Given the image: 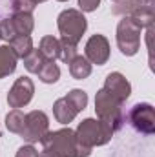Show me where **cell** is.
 <instances>
[{"instance_id": "cell-1", "label": "cell", "mask_w": 155, "mask_h": 157, "mask_svg": "<svg viewBox=\"0 0 155 157\" xmlns=\"http://www.w3.org/2000/svg\"><path fill=\"white\" fill-rule=\"evenodd\" d=\"M40 144L42 152H39V157H78L77 137L70 128L47 132L40 139Z\"/></svg>"}, {"instance_id": "cell-2", "label": "cell", "mask_w": 155, "mask_h": 157, "mask_svg": "<svg viewBox=\"0 0 155 157\" xmlns=\"http://www.w3.org/2000/svg\"><path fill=\"white\" fill-rule=\"evenodd\" d=\"M113 133L115 132L106 122L97 121V119H84L75 130L77 143L80 146H86V148H91V150L95 146H102V144L110 143Z\"/></svg>"}, {"instance_id": "cell-3", "label": "cell", "mask_w": 155, "mask_h": 157, "mask_svg": "<svg viewBox=\"0 0 155 157\" xmlns=\"http://www.w3.org/2000/svg\"><path fill=\"white\" fill-rule=\"evenodd\" d=\"M95 112L99 121L106 122L113 132L120 130L124 124V113H122V102L115 99L110 91L100 88L95 97Z\"/></svg>"}, {"instance_id": "cell-4", "label": "cell", "mask_w": 155, "mask_h": 157, "mask_svg": "<svg viewBox=\"0 0 155 157\" xmlns=\"http://www.w3.org/2000/svg\"><path fill=\"white\" fill-rule=\"evenodd\" d=\"M142 29L144 28L139 24V20H135L131 17H122L119 20L117 46H119L122 55H126V57L137 55V51L141 49V33H142Z\"/></svg>"}, {"instance_id": "cell-5", "label": "cell", "mask_w": 155, "mask_h": 157, "mask_svg": "<svg viewBox=\"0 0 155 157\" xmlns=\"http://www.w3.org/2000/svg\"><path fill=\"white\" fill-rule=\"evenodd\" d=\"M112 13L119 17H131L139 20L142 28L153 24V0H119L112 7Z\"/></svg>"}, {"instance_id": "cell-6", "label": "cell", "mask_w": 155, "mask_h": 157, "mask_svg": "<svg viewBox=\"0 0 155 157\" xmlns=\"http://www.w3.org/2000/svg\"><path fill=\"white\" fill-rule=\"evenodd\" d=\"M57 26H59V31H60L62 39L78 44V40L86 33L88 20H86L84 13L78 11V9H64L57 18Z\"/></svg>"}, {"instance_id": "cell-7", "label": "cell", "mask_w": 155, "mask_h": 157, "mask_svg": "<svg viewBox=\"0 0 155 157\" xmlns=\"http://www.w3.org/2000/svg\"><path fill=\"white\" fill-rule=\"evenodd\" d=\"M49 132V119L44 112L40 110H33L29 113H26V121H24V130L20 133V137L24 141H28L29 144L33 143H40V139Z\"/></svg>"}, {"instance_id": "cell-8", "label": "cell", "mask_w": 155, "mask_h": 157, "mask_svg": "<svg viewBox=\"0 0 155 157\" xmlns=\"http://www.w3.org/2000/svg\"><path fill=\"white\" fill-rule=\"evenodd\" d=\"M130 124L144 135H152L155 132V110L148 102H139L128 112Z\"/></svg>"}, {"instance_id": "cell-9", "label": "cell", "mask_w": 155, "mask_h": 157, "mask_svg": "<svg viewBox=\"0 0 155 157\" xmlns=\"http://www.w3.org/2000/svg\"><path fill=\"white\" fill-rule=\"evenodd\" d=\"M35 93V84L29 77H20L15 80V84L11 86L9 93H7V104L13 110H20L26 104L31 102Z\"/></svg>"}, {"instance_id": "cell-10", "label": "cell", "mask_w": 155, "mask_h": 157, "mask_svg": "<svg viewBox=\"0 0 155 157\" xmlns=\"http://www.w3.org/2000/svg\"><path fill=\"white\" fill-rule=\"evenodd\" d=\"M84 57L91 64H97V66L106 64L108 59H110V42H108V39L100 33L91 35L86 42V46H84Z\"/></svg>"}, {"instance_id": "cell-11", "label": "cell", "mask_w": 155, "mask_h": 157, "mask_svg": "<svg viewBox=\"0 0 155 157\" xmlns=\"http://www.w3.org/2000/svg\"><path fill=\"white\" fill-rule=\"evenodd\" d=\"M106 91H110L115 99H119L122 104L130 99V95H131V84L128 82V78L124 77L122 73H119V71H113V73H108V77H106V82H104V86H102Z\"/></svg>"}, {"instance_id": "cell-12", "label": "cell", "mask_w": 155, "mask_h": 157, "mask_svg": "<svg viewBox=\"0 0 155 157\" xmlns=\"http://www.w3.org/2000/svg\"><path fill=\"white\" fill-rule=\"evenodd\" d=\"M77 113H78V110L75 108V104L68 97L57 99L55 104H53V115H55V119L60 124H70L73 119L77 117Z\"/></svg>"}, {"instance_id": "cell-13", "label": "cell", "mask_w": 155, "mask_h": 157, "mask_svg": "<svg viewBox=\"0 0 155 157\" xmlns=\"http://www.w3.org/2000/svg\"><path fill=\"white\" fill-rule=\"evenodd\" d=\"M17 62L18 57L15 55V51L9 46H0V78L11 75L17 70Z\"/></svg>"}, {"instance_id": "cell-14", "label": "cell", "mask_w": 155, "mask_h": 157, "mask_svg": "<svg viewBox=\"0 0 155 157\" xmlns=\"http://www.w3.org/2000/svg\"><path fill=\"white\" fill-rule=\"evenodd\" d=\"M39 51L42 53V57L46 60H57L59 55H60V40L53 35H46L40 39V46H39Z\"/></svg>"}, {"instance_id": "cell-15", "label": "cell", "mask_w": 155, "mask_h": 157, "mask_svg": "<svg viewBox=\"0 0 155 157\" xmlns=\"http://www.w3.org/2000/svg\"><path fill=\"white\" fill-rule=\"evenodd\" d=\"M13 22V28L18 35H31L33 28H35V18L31 13H13V17H9Z\"/></svg>"}, {"instance_id": "cell-16", "label": "cell", "mask_w": 155, "mask_h": 157, "mask_svg": "<svg viewBox=\"0 0 155 157\" xmlns=\"http://www.w3.org/2000/svg\"><path fill=\"white\" fill-rule=\"evenodd\" d=\"M70 73L71 77L77 78V80H84L91 75V62L82 57V55H77L71 62H70Z\"/></svg>"}, {"instance_id": "cell-17", "label": "cell", "mask_w": 155, "mask_h": 157, "mask_svg": "<svg viewBox=\"0 0 155 157\" xmlns=\"http://www.w3.org/2000/svg\"><path fill=\"white\" fill-rule=\"evenodd\" d=\"M9 48L15 51V55L18 59H24L33 51V40L29 35H18L13 40H9Z\"/></svg>"}, {"instance_id": "cell-18", "label": "cell", "mask_w": 155, "mask_h": 157, "mask_svg": "<svg viewBox=\"0 0 155 157\" xmlns=\"http://www.w3.org/2000/svg\"><path fill=\"white\" fill-rule=\"evenodd\" d=\"M39 78L42 82H46V84H55L59 78H60V70H59V66L53 62V60H46L44 62V66L39 70Z\"/></svg>"}, {"instance_id": "cell-19", "label": "cell", "mask_w": 155, "mask_h": 157, "mask_svg": "<svg viewBox=\"0 0 155 157\" xmlns=\"http://www.w3.org/2000/svg\"><path fill=\"white\" fill-rule=\"evenodd\" d=\"M24 121H26V113H22L20 110H11L6 115V126L11 133L20 135L22 130H24Z\"/></svg>"}, {"instance_id": "cell-20", "label": "cell", "mask_w": 155, "mask_h": 157, "mask_svg": "<svg viewBox=\"0 0 155 157\" xmlns=\"http://www.w3.org/2000/svg\"><path fill=\"white\" fill-rule=\"evenodd\" d=\"M44 62H46V59L42 57V53H40L39 49H35V48H33V51L28 57H24V66H26V70L29 73H39V70L44 66Z\"/></svg>"}, {"instance_id": "cell-21", "label": "cell", "mask_w": 155, "mask_h": 157, "mask_svg": "<svg viewBox=\"0 0 155 157\" xmlns=\"http://www.w3.org/2000/svg\"><path fill=\"white\" fill-rule=\"evenodd\" d=\"M77 44L71 42V40H66V39H60V55L59 59L66 64H70L75 57H77Z\"/></svg>"}, {"instance_id": "cell-22", "label": "cell", "mask_w": 155, "mask_h": 157, "mask_svg": "<svg viewBox=\"0 0 155 157\" xmlns=\"http://www.w3.org/2000/svg\"><path fill=\"white\" fill-rule=\"evenodd\" d=\"M37 6H39L37 0H11L13 13H33Z\"/></svg>"}, {"instance_id": "cell-23", "label": "cell", "mask_w": 155, "mask_h": 157, "mask_svg": "<svg viewBox=\"0 0 155 157\" xmlns=\"http://www.w3.org/2000/svg\"><path fill=\"white\" fill-rule=\"evenodd\" d=\"M66 97L75 104V108H77L78 112H82V110L88 106V95H86V91H82V90H71Z\"/></svg>"}, {"instance_id": "cell-24", "label": "cell", "mask_w": 155, "mask_h": 157, "mask_svg": "<svg viewBox=\"0 0 155 157\" xmlns=\"http://www.w3.org/2000/svg\"><path fill=\"white\" fill-rule=\"evenodd\" d=\"M0 37H2V39H6L7 42L17 37V31H15V28H13L11 18H4V20L0 22Z\"/></svg>"}, {"instance_id": "cell-25", "label": "cell", "mask_w": 155, "mask_h": 157, "mask_svg": "<svg viewBox=\"0 0 155 157\" xmlns=\"http://www.w3.org/2000/svg\"><path fill=\"white\" fill-rule=\"evenodd\" d=\"M100 6V0H78V11L82 13H91Z\"/></svg>"}, {"instance_id": "cell-26", "label": "cell", "mask_w": 155, "mask_h": 157, "mask_svg": "<svg viewBox=\"0 0 155 157\" xmlns=\"http://www.w3.org/2000/svg\"><path fill=\"white\" fill-rule=\"evenodd\" d=\"M15 157H39V152L33 144H24L17 150V155Z\"/></svg>"}, {"instance_id": "cell-27", "label": "cell", "mask_w": 155, "mask_h": 157, "mask_svg": "<svg viewBox=\"0 0 155 157\" xmlns=\"http://www.w3.org/2000/svg\"><path fill=\"white\" fill-rule=\"evenodd\" d=\"M59 2H68V0H59Z\"/></svg>"}, {"instance_id": "cell-28", "label": "cell", "mask_w": 155, "mask_h": 157, "mask_svg": "<svg viewBox=\"0 0 155 157\" xmlns=\"http://www.w3.org/2000/svg\"><path fill=\"white\" fill-rule=\"evenodd\" d=\"M37 2H46V0H37Z\"/></svg>"}, {"instance_id": "cell-29", "label": "cell", "mask_w": 155, "mask_h": 157, "mask_svg": "<svg viewBox=\"0 0 155 157\" xmlns=\"http://www.w3.org/2000/svg\"><path fill=\"white\" fill-rule=\"evenodd\" d=\"M113 2H119V0H113Z\"/></svg>"}]
</instances>
